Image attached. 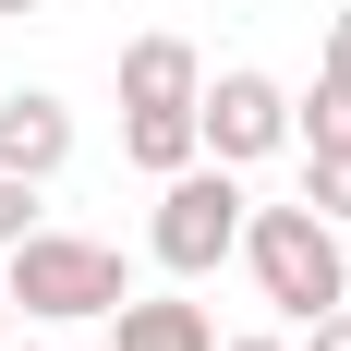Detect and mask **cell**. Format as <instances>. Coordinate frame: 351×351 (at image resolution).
<instances>
[{
    "mask_svg": "<svg viewBox=\"0 0 351 351\" xmlns=\"http://www.w3.org/2000/svg\"><path fill=\"white\" fill-rule=\"evenodd\" d=\"M243 279L267 291V315H279V327H315L327 303L351 291L339 218H315L303 194H291V206H243Z\"/></svg>",
    "mask_w": 351,
    "mask_h": 351,
    "instance_id": "cell-1",
    "label": "cell"
},
{
    "mask_svg": "<svg viewBox=\"0 0 351 351\" xmlns=\"http://www.w3.org/2000/svg\"><path fill=\"white\" fill-rule=\"evenodd\" d=\"M0 291H12L25 327H109V303L134 291V267H121V243H85V230L36 218L25 243L0 254Z\"/></svg>",
    "mask_w": 351,
    "mask_h": 351,
    "instance_id": "cell-2",
    "label": "cell"
},
{
    "mask_svg": "<svg viewBox=\"0 0 351 351\" xmlns=\"http://www.w3.org/2000/svg\"><path fill=\"white\" fill-rule=\"evenodd\" d=\"M243 170L230 158H194V170L158 182V206H145V254L170 267V279H218L230 254H243Z\"/></svg>",
    "mask_w": 351,
    "mask_h": 351,
    "instance_id": "cell-3",
    "label": "cell"
},
{
    "mask_svg": "<svg viewBox=\"0 0 351 351\" xmlns=\"http://www.w3.org/2000/svg\"><path fill=\"white\" fill-rule=\"evenodd\" d=\"M194 134H206V158H230V170L279 158V145H291V85H279V73H254V61L206 73V97H194Z\"/></svg>",
    "mask_w": 351,
    "mask_h": 351,
    "instance_id": "cell-4",
    "label": "cell"
},
{
    "mask_svg": "<svg viewBox=\"0 0 351 351\" xmlns=\"http://www.w3.org/2000/svg\"><path fill=\"white\" fill-rule=\"evenodd\" d=\"M0 170L61 182V170H73V97H49V85H12V97H0Z\"/></svg>",
    "mask_w": 351,
    "mask_h": 351,
    "instance_id": "cell-5",
    "label": "cell"
},
{
    "mask_svg": "<svg viewBox=\"0 0 351 351\" xmlns=\"http://www.w3.org/2000/svg\"><path fill=\"white\" fill-rule=\"evenodd\" d=\"M206 97V49H194V36H134V49H121V109H194Z\"/></svg>",
    "mask_w": 351,
    "mask_h": 351,
    "instance_id": "cell-6",
    "label": "cell"
},
{
    "mask_svg": "<svg viewBox=\"0 0 351 351\" xmlns=\"http://www.w3.org/2000/svg\"><path fill=\"white\" fill-rule=\"evenodd\" d=\"M109 351H218V327H206V303H194V279L158 291V303L121 291V303H109Z\"/></svg>",
    "mask_w": 351,
    "mask_h": 351,
    "instance_id": "cell-7",
    "label": "cell"
},
{
    "mask_svg": "<svg viewBox=\"0 0 351 351\" xmlns=\"http://www.w3.org/2000/svg\"><path fill=\"white\" fill-rule=\"evenodd\" d=\"M121 158H134L145 182H170L206 158V134H194V109H121Z\"/></svg>",
    "mask_w": 351,
    "mask_h": 351,
    "instance_id": "cell-8",
    "label": "cell"
},
{
    "mask_svg": "<svg viewBox=\"0 0 351 351\" xmlns=\"http://www.w3.org/2000/svg\"><path fill=\"white\" fill-rule=\"evenodd\" d=\"M291 145H351V85H303V97H291Z\"/></svg>",
    "mask_w": 351,
    "mask_h": 351,
    "instance_id": "cell-9",
    "label": "cell"
},
{
    "mask_svg": "<svg viewBox=\"0 0 351 351\" xmlns=\"http://www.w3.org/2000/svg\"><path fill=\"white\" fill-rule=\"evenodd\" d=\"M303 206L351 230V145H303Z\"/></svg>",
    "mask_w": 351,
    "mask_h": 351,
    "instance_id": "cell-10",
    "label": "cell"
},
{
    "mask_svg": "<svg viewBox=\"0 0 351 351\" xmlns=\"http://www.w3.org/2000/svg\"><path fill=\"white\" fill-rule=\"evenodd\" d=\"M36 194H49V182H25V170H0V254H12V243L36 230Z\"/></svg>",
    "mask_w": 351,
    "mask_h": 351,
    "instance_id": "cell-11",
    "label": "cell"
},
{
    "mask_svg": "<svg viewBox=\"0 0 351 351\" xmlns=\"http://www.w3.org/2000/svg\"><path fill=\"white\" fill-rule=\"evenodd\" d=\"M315 73H327V85H351V12H327V49H315Z\"/></svg>",
    "mask_w": 351,
    "mask_h": 351,
    "instance_id": "cell-12",
    "label": "cell"
},
{
    "mask_svg": "<svg viewBox=\"0 0 351 351\" xmlns=\"http://www.w3.org/2000/svg\"><path fill=\"white\" fill-rule=\"evenodd\" d=\"M291 339H303V351H351V303H327V315H315V327H291Z\"/></svg>",
    "mask_w": 351,
    "mask_h": 351,
    "instance_id": "cell-13",
    "label": "cell"
},
{
    "mask_svg": "<svg viewBox=\"0 0 351 351\" xmlns=\"http://www.w3.org/2000/svg\"><path fill=\"white\" fill-rule=\"evenodd\" d=\"M218 351H303V339H279V327H254V339H218Z\"/></svg>",
    "mask_w": 351,
    "mask_h": 351,
    "instance_id": "cell-14",
    "label": "cell"
},
{
    "mask_svg": "<svg viewBox=\"0 0 351 351\" xmlns=\"http://www.w3.org/2000/svg\"><path fill=\"white\" fill-rule=\"evenodd\" d=\"M36 12H49V0H0V25H36Z\"/></svg>",
    "mask_w": 351,
    "mask_h": 351,
    "instance_id": "cell-15",
    "label": "cell"
},
{
    "mask_svg": "<svg viewBox=\"0 0 351 351\" xmlns=\"http://www.w3.org/2000/svg\"><path fill=\"white\" fill-rule=\"evenodd\" d=\"M0 351H49V327H36V339H25V327H12V339H0Z\"/></svg>",
    "mask_w": 351,
    "mask_h": 351,
    "instance_id": "cell-16",
    "label": "cell"
},
{
    "mask_svg": "<svg viewBox=\"0 0 351 351\" xmlns=\"http://www.w3.org/2000/svg\"><path fill=\"white\" fill-rule=\"evenodd\" d=\"M0 339H12V291H0Z\"/></svg>",
    "mask_w": 351,
    "mask_h": 351,
    "instance_id": "cell-17",
    "label": "cell"
},
{
    "mask_svg": "<svg viewBox=\"0 0 351 351\" xmlns=\"http://www.w3.org/2000/svg\"><path fill=\"white\" fill-rule=\"evenodd\" d=\"M339 303H351V291H339Z\"/></svg>",
    "mask_w": 351,
    "mask_h": 351,
    "instance_id": "cell-18",
    "label": "cell"
}]
</instances>
